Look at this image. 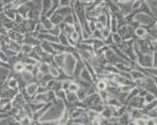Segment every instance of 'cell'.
I'll use <instances>...</instances> for the list:
<instances>
[{
  "instance_id": "1",
  "label": "cell",
  "mask_w": 157,
  "mask_h": 125,
  "mask_svg": "<svg viewBox=\"0 0 157 125\" xmlns=\"http://www.w3.org/2000/svg\"><path fill=\"white\" fill-rule=\"evenodd\" d=\"M128 107L130 108H138V109H141L143 108V106L145 105V101H144V98L141 96H135L133 98L127 103L126 104Z\"/></svg>"
},
{
  "instance_id": "2",
  "label": "cell",
  "mask_w": 157,
  "mask_h": 125,
  "mask_svg": "<svg viewBox=\"0 0 157 125\" xmlns=\"http://www.w3.org/2000/svg\"><path fill=\"white\" fill-rule=\"evenodd\" d=\"M134 20L137 21L140 24V25H147L151 24L156 19H153L152 17L145 14V13H136L134 17Z\"/></svg>"
},
{
  "instance_id": "3",
  "label": "cell",
  "mask_w": 157,
  "mask_h": 125,
  "mask_svg": "<svg viewBox=\"0 0 157 125\" xmlns=\"http://www.w3.org/2000/svg\"><path fill=\"white\" fill-rule=\"evenodd\" d=\"M10 103H11L12 107H16V108H22L25 105V104H26L23 94L20 92H18L15 96L13 97L10 101Z\"/></svg>"
},
{
  "instance_id": "4",
  "label": "cell",
  "mask_w": 157,
  "mask_h": 125,
  "mask_svg": "<svg viewBox=\"0 0 157 125\" xmlns=\"http://www.w3.org/2000/svg\"><path fill=\"white\" fill-rule=\"evenodd\" d=\"M8 36L10 40H15L19 44H23L24 43V39H25V34L15 30V29H12V30H9L8 32Z\"/></svg>"
},
{
  "instance_id": "5",
  "label": "cell",
  "mask_w": 157,
  "mask_h": 125,
  "mask_svg": "<svg viewBox=\"0 0 157 125\" xmlns=\"http://www.w3.org/2000/svg\"><path fill=\"white\" fill-rule=\"evenodd\" d=\"M66 57H67L66 53H59V54H56L54 55V62L56 63V67L64 69L65 61H66Z\"/></svg>"
},
{
  "instance_id": "6",
  "label": "cell",
  "mask_w": 157,
  "mask_h": 125,
  "mask_svg": "<svg viewBox=\"0 0 157 125\" xmlns=\"http://www.w3.org/2000/svg\"><path fill=\"white\" fill-rule=\"evenodd\" d=\"M39 22L40 23V25H42V27H44V29H42L41 32H40V33H44V32H45V30H49V29H51L52 27L54 26V25L52 24V22L50 21V19L48 17H46L45 15L40 14V19H39Z\"/></svg>"
},
{
  "instance_id": "7",
  "label": "cell",
  "mask_w": 157,
  "mask_h": 125,
  "mask_svg": "<svg viewBox=\"0 0 157 125\" xmlns=\"http://www.w3.org/2000/svg\"><path fill=\"white\" fill-rule=\"evenodd\" d=\"M36 38L40 40H47L49 43H59V38L49 33H37Z\"/></svg>"
},
{
  "instance_id": "8",
  "label": "cell",
  "mask_w": 157,
  "mask_h": 125,
  "mask_svg": "<svg viewBox=\"0 0 157 125\" xmlns=\"http://www.w3.org/2000/svg\"><path fill=\"white\" fill-rule=\"evenodd\" d=\"M55 11L56 13H59V14H60L64 18L65 16H67L69 14H72L74 11V9L72 6H59Z\"/></svg>"
},
{
  "instance_id": "9",
  "label": "cell",
  "mask_w": 157,
  "mask_h": 125,
  "mask_svg": "<svg viewBox=\"0 0 157 125\" xmlns=\"http://www.w3.org/2000/svg\"><path fill=\"white\" fill-rule=\"evenodd\" d=\"M38 88H39V85H38L37 82L27 83L26 86H25V92L30 97H32L38 92Z\"/></svg>"
},
{
  "instance_id": "10",
  "label": "cell",
  "mask_w": 157,
  "mask_h": 125,
  "mask_svg": "<svg viewBox=\"0 0 157 125\" xmlns=\"http://www.w3.org/2000/svg\"><path fill=\"white\" fill-rule=\"evenodd\" d=\"M56 80L59 81H66V80H70V81H74V77L73 75H70L63 68H59V75L56 78H55Z\"/></svg>"
},
{
  "instance_id": "11",
  "label": "cell",
  "mask_w": 157,
  "mask_h": 125,
  "mask_svg": "<svg viewBox=\"0 0 157 125\" xmlns=\"http://www.w3.org/2000/svg\"><path fill=\"white\" fill-rule=\"evenodd\" d=\"M129 74H130V78H131L132 81L142 79V78H144L146 76L143 73H141L139 70H137V69H135V68L131 69V71L129 72Z\"/></svg>"
},
{
  "instance_id": "12",
  "label": "cell",
  "mask_w": 157,
  "mask_h": 125,
  "mask_svg": "<svg viewBox=\"0 0 157 125\" xmlns=\"http://www.w3.org/2000/svg\"><path fill=\"white\" fill-rule=\"evenodd\" d=\"M79 78H81V79H83L85 81H88V82L91 83V84H95V82H94V80H93L90 73L87 70V68H86V67H84L83 70L81 71Z\"/></svg>"
},
{
  "instance_id": "13",
  "label": "cell",
  "mask_w": 157,
  "mask_h": 125,
  "mask_svg": "<svg viewBox=\"0 0 157 125\" xmlns=\"http://www.w3.org/2000/svg\"><path fill=\"white\" fill-rule=\"evenodd\" d=\"M40 45L42 48V50H44V52H46V53H48V54H51V55H54L56 54V52L52 47L51 44L49 43V41H47V40H41Z\"/></svg>"
},
{
  "instance_id": "14",
  "label": "cell",
  "mask_w": 157,
  "mask_h": 125,
  "mask_svg": "<svg viewBox=\"0 0 157 125\" xmlns=\"http://www.w3.org/2000/svg\"><path fill=\"white\" fill-rule=\"evenodd\" d=\"M49 19H50V21L52 22V24L54 25H59L63 21V17L60 14H59V13H56V11H54L52 14L49 16Z\"/></svg>"
},
{
  "instance_id": "15",
  "label": "cell",
  "mask_w": 157,
  "mask_h": 125,
  "mask_svg": "<svg viewBox=\"0 0 157 125\" xmlns=\"http://www.w3.org/2000/svg\"><path fill=\"white\" fill-rule=\"evenodd\" d=\"M134 33H135L136 39H144L148 35L147 30L142 25H139L138 27H136V28L135 29V31H134Z\"/></svg>"
},
{
  "instance_id": "16",
  "label": "cell",
  "mask_w": 157,
  "mask_h": 125,
  "mask_svg": "<svg viewBox=\"0 0 157 125\" xmlns=\"http://www.w3.org/2000/svg\"><path fill=\"white\" fill-rule=\"evenodd\" d=\"M28 11H29V8H28L25 4H22L16 8V12H18L21 16H23L24 19H27Z\"/></svg>"
},
{
  "instance_id": "17",
  "label": "cell",
  "mask_w": 157,
  "mask_h": 125,
  "mask_svg": "<svg viewBox=\"0 0 157 125\" xmlns=\"http://www.w3.org/2000/svg\"><path fill=\"white\" fill-rule=\"evenodd\" d=\"M52 6V0H41V11L40 14L45 15L46 12L51 9Z\"/></svg>"
},
{
  "instance_id": "18",
  "label": "cell",
  "mask_w": 157,
  "mask_h": 125,
  "mask_svg": "<svg viewBox=\"0 0 157 125\" xmlns=\"http://www.w3.org/2000/svg\"><path fill=\"white\" fill-rule=\"evenodd\" d=\"M111 13V12H110ZM110 32L111 33H116L118 30V21L117 18L115 17V15L111 13V17H110Z\"/></svg>"
},
{
  "instance_id": "19",
  "label": "cell",
  "mask_w": 157,
  "mask_h": 125,
  "mask_svg": "<svg viewBox=\"0 0 157 125\" xmlns=\"http://www.w3.org/2000/svg\"><path fill=\"white\" fill-rule=\"evenodd\" d=\"M8 44L9 48L11 49V50L14 51V52L19 53V52L21 51V45H22V44H19V43H17V41H15V40H10L8 41V44Z\"/></svg>"
},
{
  "instance_id": "20",
  "label": "cell",
  "mask_w": 157,
  "mask_h": 125,
  "mask_svg": "<svg viewBox=\"0 0 157 125\" xmlns=\"http://www.w3.org/2000/svg\"><path fill=\"white\" fill-rule=\"evenodd\" d=\"M104 71L106 72V73H109V74H121V72L117 69V67L114 65V64H110V63H107L104 66Z\"/></svg>"
},
{
  "instance_id": "21",
  "label": "cell",
  "mask_w": 157,
  "mask_h": 125,
  "mask_svg": "<svg viewBox=\"0 0 157 125\" xmlns=\"http://www.w3.org/2000/svg\"><path fill=\"white\" fill-rule=\"evenodd\" d=\"M92 47L94 50V54L97 52L98 49H100L101 47H103L104 45H105V40H99V39H94L93 38V41H92Z\"/></svg>"
},
{
  "instance_id": "22",
  "label": "cell",
  "mask_w": 157,
  "mask_h": 125,
  "mask_svg": "<svg viewBox=\"0 0 157 125\" xmlns=\"http://www.w3.org/2000/svg\"><path fill=\"white\" fill-rule=\"evenodd\" d=\"M94 85H95V88H96L97 91L105 90V89H106V87H107L106 82H105V79H98Z\"/></svg>"
},
{
  "instance_id": "23",
  "label": "cell",
  "mask_w": 157,
  "mask_h": 125,
  "mask_svg": "<svg viewBox=\"0 0 157 125\" xmlns=\"http://www.w3.org/2000/svg\"><path fill=\"white\" fill-rule=\"evenodd\" d=\"M11 69L15 73L22 74L25 71V63H23L22 61H17V62H15L12 65Z\"/></svg>"
},
{
  "instance_id": "24",
  "label": "cell",
  "mask_w": 157,
  "mask_h": 125,
  "mask_svg": "<svg viewBox=\"0 0 157 125\" xmlns=\"http://www.w3.org/2000/svg\"><path fill=\"white\" fill-rule=\"evenodd\" d=\"M66 99H67V104H74L78 100L76 93L72 91H66Z\"/></svg>"
},
{
  "instance_id": "25",
  "label": "cell",
  "mask_w": 157,
  "mask_h": 125,
  "mask_svg": "<svg viewBox=\"0 0 157 125\" xmlns=\"http://www.w3.org/2000/svg\"><path fill=\"white\" fill-rule=\"evenodd\" d=\"M59 38V43L61 44L62 45H65V46H71L70 44H69V40H68V36L63 32L61 31L60 34L58 36Z\"/></svg>"
},
{
  "instance_id": "26",
  "label": "cell",
  "mask_w": 157,
  "mask_h": 125,
  "mask_svg": "<svg viewBox=\"0 0 157 125\" xmlns=\"http://www.w3.org/2000/svg\"><path fill=\"white\" fill-rule=\"evenodd\" d=\"M33 48H34V46H32V45H30V44H22V45H21V53L22 54H24V55H29L30 54V52L33 50Z\"/></svg>"
},
{
  "instance_id": "27",
  "label": "cell",
  "mask_w": 157,
  "mask_h": 125,
  "mask_svg": "<svg viewBox=\"0 0 157 125\" xmlns=\"http://www.w3.org/2000/svg\"><path fill=\"white\" fill-rule=\"evenodd\" d=\"M49 68H50V65L48 63H45V62H40L39 63V71L42 74H49Z\"/></svg>"
},
{
  "instance_id": "28",
  "label": "cell",
  "mask_w": 157,
  "mask_h": 125,
  "mask_svg": "<svg viewBox=\"0 0 157 125\" xmlns=\"http://www.w3.org/2000/svg\"><path fill=\"white\" fill-rule=\"evenodd\" d=\"M111 37H112V40H113V44L116 46H120L122 43V38L116 32V33H111Z\"/></svg>"
},
{
  "instance_id": "29",
  "label": "cell",
  "mask_w": 157,
  "mask_h": 125,
  "mask_svg": "<svg viewBox=\"0 0 157 125\" xmlns=\"http://www.w3.org/2000/svg\"><path fill=\"white\" fill-rule=\"evenodd\" d=\"M60 32H61V29H60L59 25H54L51 29L45 30V32H44V33H49V34H51V35H53V36L58 37V36L60 34Z\"/></svg>"
},
{
  "instance_id": "30",
  "label": "cell",
  "mask_w": 157,
  "mask_h": 125,
  "mask_svg": "<svg viewBox=\"0 0 157 125\" xmlns=\"http://www.w3.org/2000/svg\"><path fill=\"white\" fill-rule=\"evenodd\" d=\"M78 101H84L86 98H87V90L84 89L83 88H79V89L75 92Z\"/></svg>"
},
{
  "instance_id": "31",
  "label": "cell",
  "mask_w": 157,
  "mask_h": 125,
  "mask_svg": "<svg viewBox=\"0 0 157 125\" xmlns=\"http://www.w3.org/2000/svg\"><path fill=\"white\" fill-rule=\"evenodd\" d=\"M106 20H107V15H106V12L105 13H100L99 15L96 16V21L101 23L102 25H104L105 26V24H106Z\"/></svg>"
},
{
  "instance_id": "32",
  "label": "cell",
  "mask_w": 157,
  "mask_h": 125,
  "mask_svg": "<svg viewBox=\"0 0 157 125\" xmlns=\"http://www.w3.org/2000/svg\"><path fill=\"white\" fill-rule=\"evenodd\" d=\"M56 92V99H61L65 102V104H67V99H66V91L63 89H59L58 91H55Z\"/></svg>"
},
{
  "instance_id": "33",
  "label": "cell",
  "mask_w": 157,
  "mask_h": 125,
  "mask_svg": "<svg viewBox=\"0 0 157 125\" xmlns=\"http://www.w3.org/2000/svg\"><path fill=\"white\" fill-rule=\"evenodd\" d=\"M46 93H47V100H48V102H53L55 104L56 102V92L53 89H49Z\"/></svg>"
},
{
  "instance_id": "34",
  "label": "cell",
  "mask_w": 157,
  "mask_h": 125,
  "mask_svg": "<svg viewBox=\"0 0 157 125\" xmlns=\"http://www.w3.org/2000/svg\"><path fill=\"white\" fill-rule=\"evenodd\" d=\"M79 85L77 84V83L74 80V81H72L70 83V85H69V89H68V90L67 91H72V92H76L78 89H79Z\"/></svg>"
},
{
  "instance_id": "35",
  "label": "cell",
  "mask_w": 157,
  "mask_h": 125,
  "mask_svg": "<svg viewBox=\"0 0 157 125\" xmlns=\"http://www.w3.org/2000/svg\"><path fill=\"white\" fill-rule=\"evenodd\" d=\"M144 98V101H145V104H149L154 100H156V95L151 93V92H147V94L143 97Z\"/></svg>"
},
{
  "instance_id": "36",
  "label": "cell",
  "mask_w": 157,
  "mask_h": 125,
  "mask_svg": "<svg viewBox=\"0 0 157 125\" xmlns=\"http://www.w3.org/2000/svg\"><path fill=\"white\" fill-rule=\"evenodd\" d=\"M49 74H50L54 78H56V77H58V75H59V68L50 65V68H49Z\"/></svg>"
},
{
  "instance_id": "37",
  "label": "cell",
  "mask_w": 157,
  "mask_h": 125,
  "mask_svg": "<svg viewBox=\"0 0 157 125\" xmlns=\"http://www.w3.org/2000/svg\"><path fill=\"white\" fill-rule=\"evenodd\" d=\"M63 23L68 24V25H74V11L72 14H69L63 18Z\"/></svg>"
},
{
  "instance_id": "38",
  "label": "cell",
  "mask_w": 157,
  "mask_h": 125,
  "mask_svg": "<svg viewBox=\"0 0 157 125\" xmlns=\"http://www.w3.org/2000/svg\"><path fill=\"white\" fill-rule=\"evenodd\" d=\"M18 123L19 124H31V118L25 116L18 120Z\"/></svg>"
},
{
  "instance_id": "39",
  "label": "cell",
  "mask_w": 157,
  "mask_h": 125,
  "mask_svg": "<svg viewBox=\"0 0 157 125\" xmlns=\"http://www.w3.org/2000/svg\"><path fill=\"white\" fill-rule=\"evenodd\" d=\"M25 20H26V19H24L23 18V16H21L18 12H16V14H15V18H14V22H15V24L16 25H19V24H21V23H23Z\"/></svg>"
},
{
  "instance_id": "40",
  "label": "cell",
  "mask_w": 157,
  "mask_h": 125,
  "mask_svg": "<svg viewBox=\"0 0 157 125\" xmlns=\"http://www.w3.org/2000/svg\"><path fill=\"white\" fill-rule=\"evenodd\" d=\"M0 59L4 62H8L9 63V57L5 54V52L3 50H0Z\"/></svg>"
},
{
  "instance_id": "41",
  "label": "cell",
  "mask_w": 157,
  "mask_h": 125,
  "mask_svg": "<svg viewBox=\"0 0 157 125\" xmlns=\"http://www.w3.org/2000/svg\"><path fill=\"white\" fill-rule=\"evenodd\" d=\"M34 66L35 65H33V64H25V71L31 74L34 70Z\"/></svg>"
},
{
  "instance_id": "42",
  "label": "cell",
  "mask_w": 157,
  "mask_h": 125,
  "mask_svg": "<svg viewBox=\"0 0 157 125\" xmlns=\"http://www.w3.org/2000/svg\"><path fill=\"white\" fill-rule=\"evenodd\" d=\"M141 2H142V0H134V1H133V5H132L133 10L137 9L139 8V6L141 5Z\"/></svg>"
},
{
  "instance_id": "43",
  "label": "cell",
  "mask_w": 157,
  "mask_h": 125,
  "mask_svg": "<svg viewBox=\"0 0 157 125\" xmlns=\"http://www.w3.org/2000/svg\"><path fill=\"white\" fill-rule=\"evenodd\" d=\"M0 67H1V68H4V69H7L8 71L11 69V66H10L8 62H4V61H2L1 59H0Z\"/></svg>"
},
{
  "instance_id": "44",
  "label": "cell",
  "mask_w": 157,
  "mask_h": 125,
  "mask_svg": "<svg viewBox=\"0 0 157 125\" xmlns=\"http://www.w3.org/2000/svg\"><path fill=\"white\" fill-rule=\"evenodd\" d=\"M62 82V89L67 91L68 89H69V85H70V83L72 82V81H70V80H66V81H61Z\"/></svg>"
},
{
  "instance_id": "45",
  "label": "cell",
  "mask_w": 157,
  "mask_h": 125,
  "mask_svg": "<svg viewBox=\"0 0 157 125\" xmlns=\"http://www.w3.org/2000/svg\"><path fill=\"white\" fill-rule=\"evenodd\" d=\"M13 1H14V0H2L1 3H2V5H3V7H4V6H7V5H10V4H12V3H13Z\"/></svg>"
},
{
  "instance_id": "46",
  "label": "cell",
  "mask_w": 157,
  "mask_h": 125,
  "mask_svg": "<svg viewBox=\"0 0 157 125\" xmlns=\"http://www.w3.org/2000/svg\"><path fill=\"white\" fill-rule=\"evenodd\" d=\"M80 1H82L83 3H85L86 6H87L88 4H90V3H91L92 1H94V0H80Z\"/></svg>"
},
{
  "instance_id": "47",
  "label": "cell",
  "mask_w": 157,
  "mask_h": 125,
  "mask_svg": "<svg viewBox=\"0 0 157 125\" xmlns=\"http://www.w3.org/2000/svg\"><path fill=\"white\" fill-rule=\"evenodd\" d=\"M129 1H131V0H120V2H121V3H124V2H129Z\"/></svg>"
},
{
  "instance_id": "48",
  "label": "cell",
  "mask_w": 157,
  "mask_h": 125,
  "mask_svg": "<svg viewBox=\"0 0 157 125\" xmlns=\"http://www.w3.org/2000/svg\"><path fill=\"white\" fill-rule=\"evenodd\" d=\"M1 49H2V41L0 40V50H1Z\"/></svg>"
},
{
  "instance_id": "49",
  "label": "cell",
  "mask_w": 157,
  "mask_h": 125,
  "mask_svg": "<svg viewBox=\"0 0 157 125\" xmlns=\"http://www.w3.org/2000/svg\"><path fill=\"white\" fill-rule=\"evenodd\" d=\"M3 7V5H2V3L1 2H0V8H2Z\"/></svg>"
}]
</instances>
